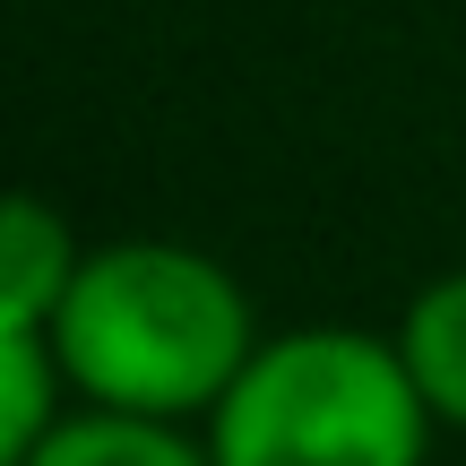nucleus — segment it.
Masks as SVG:
<instances>
[{
  "mask_svg": "<svg viewBox=\"0 0 466 466\" xmlns=\"http://www.w3.org/2000/svg\"><path fill=\"white\" fill-rule=\"evenodd\" d=\"M423 406L398 346L363 329H294L225 389L208 458L217 466H423Z\"/></svg>",
  "mask_w": 466,
  "mask_h": 466,
  "instance_id": "nucleus-2",
  "label": "nucleus"
},
{
  "mask_svg": "<svg viewBox=\"0 0 466 466\" xmlns=\"http://www.w3.org/2000/svg\"><path fill=\"white\" fill-rule=\"evenodd\" d=\"M52 380H69L52 329H0V466H26L52 441Z\"/></svg>",
  "mask_w": 466,
  "mask_h": 466,
  "instance_id": "nucleus-6",
  "label": "nucleus"
},
{
  "mask_svg": "<svg viewBox=\"0 0 466 466\" xmlns=\"http://www.w3.org/2000/svg\"><path fill=\"white\" fill-rule=\"evenodd\" d=\"M398 354L415 371L432 423H458L466 432V268L458 277H432L398 319Z\"/></svg>",
  "mask_w": 466,
  "mask_h": 466,
  "instance_id": "nucleus-4",
  "label": "nucleus"
},
{
  "mask_svg": "<svg viewBox=\"0 0 466 466\" xmlns=\"http://www.w3.org/2000/svg\"><path fill=\"white\" fill-rule=\"evenodd\" d=\"M69 285H78L69 225L44 199H9V217H0V329H52Z\"/></svg>",
  "mask_w": 466,
  "mask_h": 466,
  "instance_id": "nucleus-3",
  "label": "nucleus"
},
{
  "mask_svg": "<svg viewBox=\"0 0 466 466\" xmlns=\"http://www.w3.org/2000/svg\"><path fill=\"white\" fill-rule=\"evenodd\" d=\"M52 354L69 389L113 415H199L242 380L250 302L217 259L173 242H113L78 259V285L52 311Z\"/></svg>",
  "mask_w": 466,
  "mask_h": 466,
  "instance_id": "nucleus-1",
  "label": "nucleus"
},
{
  "mask_svg": "<svg viewBox=\"0 0 466 466\" xmlns=\"http://www.w3.org/2000/svg\"><path fill=\"white\" fill-rule=\"evenodd\" d=\"M26 466H217L199 441H182L165 415H113V406H86V415H61L52 441Z\"/></svg>",
  "mask_w": 466,
  "mask_h": 466,
  "instance_id": "nucleus-5",
  "label": "nucleus"
}]
</instances>
